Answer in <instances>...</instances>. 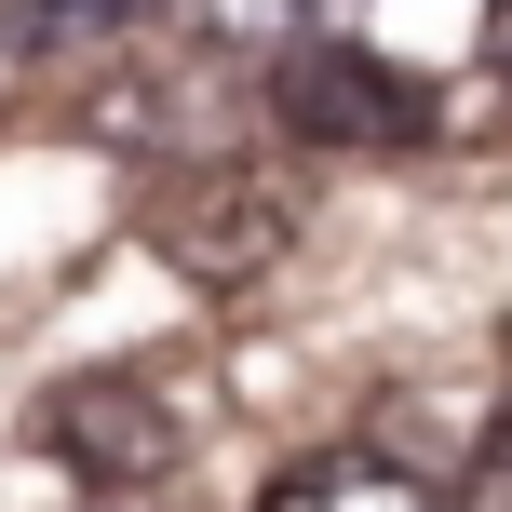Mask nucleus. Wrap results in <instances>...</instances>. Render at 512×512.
Returning <instances> with one entry per match:
<instances>
[{
	"instance_id": "1",
	"label": "nucleus",
	"mask_w": 512,
	"mask_h": 512,
	"mask_svg": "<svg viewBox=\"0 0 512 512\" xmlns=\"http://www.w3.org/2000/svg\"><path fill=\"white\" fill-rule=\"evenodd\" d=\"M297 176H270V162H230V149H203V162H162L149 189H135V243L149 256H176L189 283H216V297H243L256 270H283V243H297Z\"/></svg>"
},
{
	"instance_id": "2",
	"label": "nucleus",
	"mask_w": 512,
	"mask_h": 512,
	"mask_svg": "<svg viewBox=\"0 0 512 512\" xmlns=\"http://www.w3.org/2000/svg\"><path fill=\"white\" fill-rule=\"evenodd\" d=\"M189 445H203V405L176 364H81L41 391V459H68L81 486H149Z\"/></svg>"
},
{
	"instance_id": "3",
	"label": "nucleus",
	"mask_w": 512,
	"mask_h": 512,
	"mask_svg": "<svg viewBox=\"0 0 512 512\" xmlns=\"http://www.w3.org/2000/svg\"><path fill=\"white\" fill-rule=\"evenodd\" d=\"M270 122L310 135V149H391V135H418L432 108H418V81L378 68V54H351V41H297V54L270 68Z\"/></svg>"
},
{
	"instance_id": "4",
	"label": "nucleus",
	"mask_w": 512,
	"mask_h": 512,
	"mask_svg": "<svg viewBox=\"0 0 512 512\" xmlns=\"http://www.w3.org/2000/svg\"><path fill=\"white\" fill-rule=\"evenodd\" d=\"M256 512H445V499L418 486L405 459H378V445H324V459L270 472V486H256Z\"/></svg>"
},
{
	"instance_id": "5",
	"label": "nucleus",
	"mask_w": 512,
	"mask_h": 512,
	"mask_svg": "<svg viewBox=\"0 0 512 512\" xmlns=\"http://www.w3.org/2000/svg\"><path fill=\"white\" fill-rule=\"evenodd\" d=\"M176 14L189 54H216V68H283V54L310 41V0H162Z\"/></svg>"
},
{
	"instance_id": "6",
	"label": "nucleus",
	"mask_w": 512,
	"mask_h": 512,
	"mask_svg": "<svg viewBox=\"0 0 512 512\" xmlns=\"http://www.w3.org/2000/svg\"><path fill=\"white\" fill-rule=\"evenodd\" d=\"M445 512H512V418L486 432V459L459 472V499H445Z\"/></svg>"
}]
</instances>
